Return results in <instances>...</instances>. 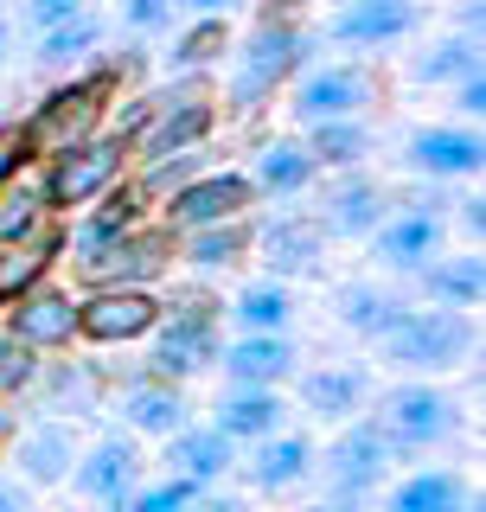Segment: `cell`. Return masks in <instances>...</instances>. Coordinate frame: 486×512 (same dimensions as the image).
I'll return each mask as SVG.
<instances>
[{"instance_id": "cell-1", "label": "cell", "mask_w": 486, "mask_h": 512, "mask_svg": "<svg viewBox=\"0 0 486 512\" xmlns=\"http://www.w3.org/2000/svg\"><path fill=\"white\" fill-rule=\"evenodd\" d=\"M314 26L295 13V0H275V7L256 13V26L231 39V52H224V96L218 103L231 109L237 122H250L256 109H269L275 96H282L295 77L314 64Z\"/></svg>"}, {"instance_id": "cell-2", "label": "cell", "mask_w": 486, "mask_h": 512, "mask_svg": "<svg viewBox=\"0 0 486 512\" xmlns=\"http://www.w3.org/2000/svg\"><path fill=\"white\" fill-rule=\"evenodd\" d=\"M128 71H135V58H96V64H84V71L58 77V84L20 116L32 148H39V160L77 148V141H90V135H103L109 109H116V96L128 84Z\"/></svg>"}, {"instance_id": "cell-3", "label": "cell", "mask_w": 486, "mask_h": 512, "mask_svg": "<svg viewBox=\"0 0 486 512\" xmlns=\"http://www.w3.org/2000/svg\"><path fill=\"white\" fill-rule=\"evenodd\" d=\"M167 301V314H160V327L148 333V365L141 372L160 378V384H186L218 372V352H224V308L205 288H186V295H160Z\"/></svg>"}, {"instance_id": "cell-4", "label": "cell", "mask_w": 486, "mask_h": 512, "mask_svg": "<svg viewBox=\"0 0 486 512\" xmlns=\"http://www.w3.org/2000/svg\"><path fill=\"white\" fill-rule=\"evenodd\" d=\"M480 346V327L474 314H455V308H403L397 327L378 340V365H391L403 378H442V372H461Z\"/></svg>"}, {"instance_id": "cell-5", "label": "cell", "mask_w": 486, "mask_h": 512, "mask_svg": "<svg viewBox=\"0 0 486 512\" xmlns=\"http://www.w3.org/2000/svg\"><path fill=\"white\" fill-rule=\"evenodd\" d=\"M141 96H148V122H141L135 141H128L135 167H141V160L186 154V148H212V128H218L212 77H167V84H154Z\"/></svg>"}, {"instance_id": "cell-6", "label": "cell", "mask_w": 486, "mask_h": 512, "mask_svg": "<svg viewBox=\"0 0 486 512\" xmlns=\"http://www.w3.org/2000/svg\"><path fill=\"white\" fill-rule=\"evenodd\" d=\"M371 423H378V436L391 442L397 461H410V455L448 448L461 436V404L435 378H403V384H391V391L371 404Z\"/></svg>"}, {"instance_id": "cell-7", "label": "cell", "mask_w": 486, "mask_h": 512, "mask_svg": "<svg viewBox=\"0 0 486 512\" xmlns=\"http://www.w3.org/2000/svg\"><path fill=\"white\" fill-rule=\"evenodd\" d=\"M128 167H135L128 141H116L103 128V135L77 141V148H64V154H45L39 160V192H45V205H52V218H64V212H84V205H96L109 186H122Z\"/></svg>"}, {"instance_id": "cell-8", "label": "cell", "mask_w": 486, "mask_h": 512, "mask_svg": "<svg viewBox=\"0 0 486 512\" xmlns=\"http://www.w3.org/2000/svg\"><path fill=\"white\" fill-rule=\"evenodd\" d=\"M391 468H397V455H391V442L378 436V423H371V416H352V423H339L333 442L314 455V474H320V487H327L320 506H365L371 493L391 480Z\"/></svg>"}, {"instance_id": "cell-9", "label": "cell", "mask_w": 486, "mask_h": 512, "mask_svg": "<svg viewBox=\"0 0 486 512\" xmlns=\"http://www.w3.org/2000/svg\"><path fill=\"white\" fill-rule=\"evenodd\" d=\"M378 103V77L371 64H307V71L288 84V116L295 128H314V122H352Z\"/></svg>"}, {"instance_id": "cell-10", "label": "cell", "mask_w": 486, "mask_h": 512, "mask_svg": "<svg viewBox=\"0 0 486 512\" xmlns=\"http://www.w3.org/2000/svg\"><path fill=\"white\" fill-rule=\"evenodd\" d=\"M160 288H84L77 295V346H141L160 327Z\"/></svg>"}, {"instance_id": "cell-11", "label": "cell", "mask_w": 486, "mask_h": 512, "mask_svg": "<svg viewBox=\"0 0 486 512\" xmlns=\"http://www.w3.org/2000/svg\"><path fill=\"white\" fill-rule=\"evenodd\" d=\"M250 212H256V186L243 180V167H212L186 192H173L167 205H154V224L173 231V237H186V231H205V224H237Z\"/></svg>"}, {"instance_id": "cell-12", "label": "cell", "mask_w": 486, "mask_h": 512, "mask_svg": "<svg viewBox=\"0 0 486 512\" xmlns=\"http://www.w3.org/2000/svg\"><path fill=\"white\" fill-rule=\"evenodd\" d=\"M391 212H397V192L359 167V173H333V180L320 186L314 224L327 231V244H371V231Z\"/></svg>"}, {"instance_id": "cell-13", "label": "cell", "mask_w": 486, "mask_h": 512, "mask_svg": "<svg viewBox=\"0 0 486 512\" xmlns=\"http://www.w3.org/2000/svg\"><path fill=\"white\" fill-rule=\"evenodd\" d=\"M327 231L314 224V212H275L263 224H250V256L263 263L269 282H301L327 269Z\"/></svg>"}, {"instance_id": "cell-14", "label": "cell", "mask_w": 486, "mask_h": 512, "mask_svg": "<svg viewBox=\"0 0 486 512\" xmlns=\"http://www.w3.org/2000/svg\"><path fill=\"white\" fill-rule=\"evenodd\" d=\"M77 455H84V429H77L71 416H26V423L13 429V442H7L13 474H20L32 493L64 487L71 468H77Z\"/></svg>"}, {"instance_id": "cell-15", "label": "cell", "mask_w": 486, "mask_h": 512, "mask_svg": "<svg viewBox=\"0 0 486 512\" xmlns=\"http://www.w3.org/2000/svg\"><path fill=\"white\" fill-rule=\"evenodd\" d=\"M141 480H148V455H141V442L122 436V429H103L96 442H84V455H77V468H71L77 500H90L103 512H116Z\"/></svg>"}, {"instance_id": "cell-16", "label": "cell", "mask_w": 486, "mask_h": 512, "mask_svg": "<svg viewBox=\"0 0 486 512\" xmlns=\"http://www.w3.org/2000/svg\"><path fill=\"white\" fill-rule=\"evenodd\" d=\"M416 26H423V0H339L314 39H333L346 52H391L416 39Z\"/></svg>"}, {"instance_id": "cell-17", "label": "cell", "mask_w": 486, "mask_h": 512, "mask_svg": "<svg viewBox=\"0 0 486 512\" xmlns=\"http://www.w3.org/2000/svg\"><path fill=\"white\" fill-rule=\"evenodd\" d=\"M154 218V205L135 192V180H122V186H109L96 205H84V212H71V224H64V256H71V276L84 263H96L109 244H122L128 231H141V224Z\"/></svg>"}, {"instance_id": "cell-18", "label": "cell", "mask_w": 486, "mask_h": 512, "mask_svg": "<svg viewBox=\"0 0 486 512\" xmlns=\"http://www.w3.org/2000/svg\"><path fill=\"white\" fill-rule=\"evenodd\" d=\"M0 333H7V340H20L26 352H39V359H58V352L77 346V295L64 282L26 288V295L0 314Z\"/></svg>"}, {"instance_id": "cell-19", "label": "cell", "mask_w": 486, "mask_h": 512, "mask_svg": "<svg viewBox=\"0 0 486 512\" xmlns=\"http://www.w3.org/2000/svg\"><path fill=\"white\" fill-rule=\"evenodd\" d=\"M167 276H173V231H160L154 218L141 231H128L122 244H109L96 263L77 269L84 288H160Z\"/></svg>"}, {"instance_id": "cell-20", "label": "cell", "mask_w": 486, "mask_h": 512, "mask_svg": "<svg viewBox=\"0 0 486 512\" xmlns=\"http://www.w3.org/2000/svg\"><path fill=\"white\" fill-rule=\"evenodd\" d=\"M109 410H116V429L135 436V442H167V436H180V429L192 423V397L180 391V384H160L148 372H135L128 384H116Z\"/></svg>"}, {"instance_id": "cell-21", "label": "cell", "mask_w": 486, "mask_h": 512, "mask_svg": "<svg viewBox=\"0 0 486 512\" xmlns=\"http://www.w3.org/2000/svg\"><path fill=\"white\" fill-rule=\"evenodd\" d=\"M295 372H301V352L288 333H231L218 352L224 391H288Z\"/></svg>"}, {"instance_id": "cell-22", "label": "cell", "mask_w": 486, "mask_h": 512, "mask_svg": "<svg viewBox=\"0 0 486 512\" xmlns=\"http://www.w3.org/2000/svg\"><path fill=\"white\" fill-rule=\"evenodd\" d=\"M288 384H295V397H288L295 416L327 423V429L365 416V404H371V372L365 365H307V372H295Z\"/></svg>"}, {"instance_id": "cell-23", "label": "cell", "mask_w": 486, "mask_h": 512, "mask_svg": "<svg viewBox=\"0 0 486 512\" xmlns=\"http://www.w3.org/2000/svg\"><path fill=\"white\" fill-rule=\"evenodd\" d=\"M403 167L423 173V180H480L486 141H480V128H467V122H435V128H416V135L403 141Z\"/></svg>"}, {"instance_id": "cell-24", "label": "cell", "mask_w": 486, "mask_h": 512, "mask_svg": "<svg viewBox=\"0 0 486 512\" xmlns=\"http://www.w3.org/2000/svg\"><path fill=\"white\" fill-rule=\"evenodd\" d=\"M442 250H448V218L403 212V205L371 231V263L391 269V276H416V269H429Z\"/></svg>"}, {"instance_id": "cell-25", "label": "cell", "mask_w": 486, "mask_h": 512, "mask_svg": "<svg viewBox=\"0 0 486 512\" xmlns=\"http://www.w3.org/2000/svg\"><path fill=\"white\" fill-rule=\"evenodd\" d=\"M205 423H212L218 436L243 455V448L295 429V404H288V391H218V404H212Z\"/></svg>"}, {"instance_id": "cell-26", "label": "cell", "mask_w": 486, "mask_h": 512, "mask_svg": "<svg viewBox=\"0 0 486 512\" xmlns=\"http://www.w3.org/2000/svg\"><path fill=\"white\" fill-rule=\"evenodd\" d=\"M314 455H320V442L307 436V429H282V436H269V442H256V448H243L237 455V474L250 480L256 493H295L314 480Z\"/></svg>"}, {"instance_id": "cell-27", "label": "cell", "mask_w": 486, "mask_h": 512, "mask_svg": "<svg viewBox=\"0 0 486 512\" xmlns=\"http://www.w3.org/2000/svg\"><path fill=\"white\" fill-rule=\"evenodd\" d=\"M103 372H96L90 359H39V378L26 384V404L32 416H90L103 410Z\"/></svg>"}, {"instance_id": "cell-28", "label": "cell", "mask_w": 486, "mask_h": 512, "mask_svg": "<svg viewBox=\"0 0 486 512\" xmlns=\"http://www.w3.org/2000/svg\"><path fill=\"white\" fill-rule=\"evenodd\" d=\"M160 468H167V480H186L192 493H212L224 474H237V448L212 423H186L180 436L160 442Z\"/></svg>"}, {"instance_id": "cell-29", "label": "cell", "mask_w": 486, "mask_h": 512, "mask_svg": "<svg viewBox=\"0 0 486 512\" xmlns=\"http://www.w3.org/2000/svg\"><path fill=\"white\" fill-rule=\"evenodd\" d=\"M250 224L256 218H237V224H205V231H186L173 237V263L186 269L192 282H218L250 256Z\"/></svg>"}, {"instance_id": "cell-30", "label": "cell", "mask_w": 486, "mask_h": 512, "mask_svg": "<svg viewBox=\"0 0 486 512\" xmlns=\"http://www.w3.org/2000/svg\"><path fill=\"white\" fill-rule=\"evenodd\" d=\"M410 308V301L397 295V288H384V282H371V276H352V282H339L333 288V320L352 333V340H365V346H378L384 333L397 327V314Z\"/></svg>"}, {"instance_id": "cell-31", "label": "cell", "mask_w": 486, "mask_h": 512, "mask_svg": "<svg viewBox=\"0 0 486 512\" xmlns=\"http://www.w3.org/2000/svg\"><path fill=\"white\" fill-rule=\"evenodd\" d=\"M103 45H109V13H77V20H64L52 32H39V45H32V64H39L45 77H71V71H84V64L103 58Z\"/></svg>"}, {"instance_id": "cell-32", "label": "cell", "mask_w": 486, "mask_h": 512, "mask_svg": "<svg viewBox=\"0 0 486 512\" xmlns=\"http://www.w3.org/2000/svg\"><path fill=\"white\" fill-rule=\"evenodd\" d=\"M416 295L429 301V308H455V314H474L480 295H486V263L480 250H442L429 269H416Z\"/></svg>"}, {"instance_id": "cell-33", "label": "cell", "mask_w": 486, "mask_h": 512, "mask_svg": "<svg viewBox=\"0 0 486 512\" xmlns=\"http://www.w3.org/2000/svg\"><path fill=\"white\" fill-rule=\"evenodd\" d=\"M243 180L256 186V199H301V192L314 186L320 173H314V160H307L301 135H275V141H263V148L250 154Z\"/></svg>"}, {"instance_id": "cell-34", "label": "cell", "mask_w": 486, "mask_h": 512, "mask_svg": "<svg viewBox=\"0 0 486 512\" xmlns=\"http://www.w3.org/2000/svg\"><path fill=\"white\" fill-rule=\"evenodd\" d=\"M384 512H480V493L455 468H416L384 493Z\"/></svg>"}, {"instance_id": "cell-35", "label": "cell", "mask_w": 486, "mask_h": 512, "mask_svg": "<svg viewBox=\"0 0 486 512\" xmlns=\"http://www.w3.org/2000/svg\"><path fill=\"white\" fill-rule=\"evenodd\" d=\"M58 256H64V224L52 218L32 244H13V250H0V314L13 308V301L26 295V288H39V282H52V269H58Z\"/></svg>"}, {"instance_id": "cell-36", "label": "cell", "mask_w": 486, "mask_h": 512, "mask_svg": "<svg viewBox=\"0 0 486 512\" xmlns=\"http://www.w3.org/2000/svg\"><path fill=\"white\" fill-rule=\"evenodd\" d=\"M480 71V39H467V32H442V39H429L423 52L403 58V77L423 90H455L461 77Z\"/></svg>"}, {"instance_id": "cell-37", "label": "cell", "mask_w": 486, "mask_h": 512, "mask_svg": "<svg viewBox=\"0 0 486 512\" xmlns=\"http://www.w3.org/2000/svg\"><path fill=\"white\" fill-rule=\"evenodd\" d=\"M301 148L314 160V173H359L371 160V122L352 116V122H314L301 128Z\"/></svg>"}, {"instance_id": "cell-38", "label": "cell", "mask_w": 486, "mask_h": 512, "mask_svg": "<svg viewBox=\"0 0 486 512\" xmlns=\"http://www.w3.org/2000/svg\"><path fill=\"white\" fill-rule=\"evenodd\" d=\"M231 52V20H186L167 32V77H212Z\"/></svg>"}, {"instance_id": "cell-39", "label": "cell", "mask_w": 486, "mask_h": 512, "mask_svg": "<svg viewBox=\"0 0 486 512\" xmlns=\"http://www.w3.org/2000/svg\"><path fill=\"white\" fill-rule=\"evenodd\" d=\"M224 320H231L237 333H288V320H295V288L256 276L224 301Z\"/></svg>"}, {"instance_id": "cell-40", "label": "cell", "mask_w": 486, "mask_h": 512, "mask_svg": "<svg viewBox=\"0 0 486 512\" xmlns=\"http://www.w3.org/2000/svg\"><path fill=\"white\" fill-rule=\"evenodd\" d=\"M45 224H52V205H45V192H39V167H32L26 180L0 186V250L32 244Z\"/></svg>"}, {"instance_id": "cell-41", "label": "cell", "mask_w": 486, "mask_h": 512, "mask_svg": "<svg viewBox=\"0 0 486 512\" xmlns=\"http://www.w3.org/2000/svg\"><path fill=\"white\" fill-rule=\"evenodd\" d=\"M128 32V39H167L173 26H180V0H116L109 7V32Z\"/></svg>"}, {"instance_id": "cell-42", "label": "cell", "mask_w": 486, "mask_h": 512, "mask_svg": "<svg viewBox=\"0 0 486 512\" xmlns=\"http://www.w3.org/2000/svg\"><path fill=\"white\" fill-rule=\"evenodd\" d=\"M32 378H39V352H26L20 340L0 333V404H20Z\"/></svg>"}, {"instance_id": "cell-43", "label": "cell", "mask_w": 486, "mask_h": 512, "mask_svg": "<svg viewBox=\"0 0 486 512\" xmlns=\"http://www.w3.org/2000/svg\"><path fill=\"white\" fill-rule=\"evenodd\" d=\"M186 506H192V487H186V480H167V474H160V480H141V487L128 493L116 512H186Z\"/></svg>"}, {"instance_id": "cell-44", "label": "cell", "mask_w": 486, "mask_h": 512, "mask_svg": "<svg viewBox=\"0 0 486 512\" xmlns=\"http://www.w3.org/2000/svg\"><path fill=\"white\" fill-rule=\"evenodd\" d=\"M32 167H39V148H32L26 122H0V186L26 180Z\"/></svg>"}, {"instance_id": "cell-45", "label": "cell", "mask_w": 486, "mask_h": 512, "mask_svg": "<svg viewBox=\"0 0 486 512\" xmlns=\"http://www.w3.org/2000/svg\"><path fill=\"white\" fill-rule=\"evenodd\" d=\"M77 13H90V0H20V7H13V26H26L32 39H39V32L77 20Z\"/></svg>"}, {"instance_id": "cell-46", "label": "cell", "mask_w": 486, "mask_h": 512, "mask_svg": "<svg viewBox=\"0 0 486 512\" xmlns=\"http://www.w3.org/2000/svg\"><path fill=\"white\" fill-rule=\"evenodd\" d=\"M455 116L467 128H480V116H486V71H474V77H461V84H455Z\"/></svg>"}, {"instance_id": "cell-47", "label": "cell", "mask_w": 486, "mask_h": 512, "mask_svg": "<svg viewBox=\"0 0 486 512\" xmlns=\"http://www.w3.org/2000/svg\"><path fill=\"white\" fill-rule=\"evenodd\" d=\"M455 224L467 231V250H480V231H486V199H455Z\"/></svg>"}, {"instance_id": "cell-48", "label": "cell", "mask_w": 486, "mask_h": 512, "mask_svg": "<svg viewBox=\"0 0 486 512\" xmlns=\"http://www.w3.org/2000/svg\"><path fill=\"white\" fill-rule=\"evenodd\" d=\"M0 512H32V487L13 468H0Z\"/></svg>"}, {"instance_id": "cell-49", "label": "cell", "mask_w": 486, "mask_h": 512, "mask_svg": "<svg viewBox=\"0 0 486 512\" xmlns=\"http://www.w3.org/2000/svg\"><path fill=\"white\" fill-rule=\"evenodd\" d=\"M237 7L243 0H180V13H192V20H231Z\"/></svg>"}, {"instance_id": "cell-50", "label": "cell", "mask_w": 486, "mask_h": 512, "mask_svg": "<svg viewBox=\"0 0 486 512\" xmlns=\"http://www.w3.org/2000/svg\"><path fill=\"white\" fill-rule=\"evenodd\" d=\"M186 512H243V500H237V493H218V487H212V493H192Z\"/></svg>"}, {"instance_id": "cell-51", "label": "cell", "mask_w": 486, "mask_h": 512, "mask_svg": "<svg viewBox=\"0 0 486 512\" xmlns=\"http://www.w3.org/2000/svg\"><path fill=\"white\" fill-rule=\"evenodd\" d=\"M7 52H13V13L0 7V64H7Z\"/></svg>"}, {"instance_id": "cell-52", "label": "cell", "mask_w": 486, "mask_h": 512, "mask_svg": "<svg viewBox=\"0 0 486 512\" xmlns=\"http://www.w3.org/2000/svg\"><path fill=\"white\" fill-rule=\"evenodd\" d=\"M301 512H365V506H301Z\"/></svg>"}]
</instances>
